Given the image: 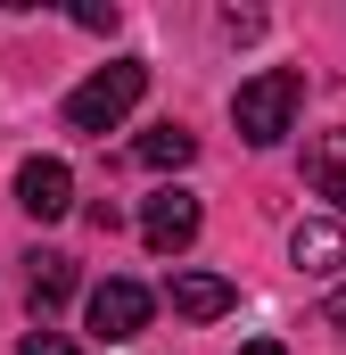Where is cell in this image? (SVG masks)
Segmentation results:
<instances>
[{
    "label": "cell",
    "mask_w": 346,
    "mask_h": 355,
    "mask_svg": "<svg viewBox=\"0 0 346 355\" xmlns=\"http://www.w3.org/2000/svg\"><path fill=\"white\" fill-rule=\"evenodd\" d=\"M149 174H181L190 157H198V132L190 124H157V132H140V149H132Z\"/></svg>",
    "instance_id": "30bf717a"
},
{
    "label": "cell",
    "mask_w": 346,
    "mask_h": 355,
    "mask_svg": "<svg viewBox=\"0 0 346 355\" xmlns=\"http://www.w3.org/2000/svg\"><path fill=\"white\" fill-rule=\"evenodd\" d=\"M289 265L313 272V281H330V272L346 265V223H330V215H305V223L289 232Z\"/></svg>",
    "instance_id": "8992f818"
},
{
    "label": "cell",
    "mask_w": 346,
    "mask_h": 355,
    "mask_svg": "<svg viewBox=\"0 0 346 355\" xmlns=\"http://www.w3.org/2000/svg\"><path fill=\"white\" fill-rule=\"evenodd\" d=\"M305 182H313V190L346 215V132H322V141L305 149Z\"/></svg>",
    "instance_id": "9c48e42d"
},
{
    "label": "cell",
    "mask_w": 346,
    "mask_h": 355,
    "mask_svg": "<svg viewBox=\"0 0 346 355\" xmlns=\"http://www.w3.org/2000/svg\"><path fill=\"white\" fill-rule=\"evenodd\" d=\"M25 265H33V272H25V297H33V314L50 322V314L75 297V257H50V248H33Z\"/></svg>",
    "instance_id": "ba28073f"
},
{
    "label": "cell",
    "mask_w": 346,
    "mask_h": 355,
    "mask_svg": "<svg viewBox=\"0 0 346 355\" xmlns=\"http://www.w3.org/2000/svg\"><path fill=\"white\" fill-rule=\"evenodd\" d=\"M17 207H25L33 223H58V215L75 207V174H66V157H25V166H17Z\"/></svg>",
    "instance_id": "5b68a950"
},
{
    "label": "cell",
    "mask_w": 346,
    "mask_h": 355,
    "mask_svg": "<svg viewBox=\"0 0 346 355\" xmlns=\"http://www.w3.org/2000/svg\"><path fill=\"white\" fill-rule=\"evenodd\" d=\"M322 331H338V339H346V281L330 289V306H322Z\"/></svg>",
    "instance_id": "5bb4252c"
},
{
    "label": "cell",
    "mask_w": 346,
    "mask_h": 355,
    "mask_svg": "<svg viewBox=\"0 0 346 355\" xmlns=\"http://www.w3.org/2000/svg\"><path fill=\"white\" fill-rule=\"evenodd\" d=\"M173 314H190V322H223L231 306H239V289L223 281V272H173Z\"/></svg>",
    "instance_id": "52a82bcc"
},
{
    "label": "cell",
    "mask_w": 346,
    "mask_h": 355,
    "mask_svg": "<svg viewBox=\"0 0 346 355\" xmlns=\"http://www.w3.org/2000/svg\"><path fill=\"white\" fill-rule=\"evenodd\" d=\"M297 107H305V75H297V67H264V75H248V83L231 91V124H239L248 149L289 141V132H297Z\"/></svg>",
    "instance_id": "6da1fadb"
},
{
    "label": "cell",
    "mask_w": 346,
    "mask_h": 355,
    "mask_svg": "<svg viewBox=\"0 0 346 355\" xmlns=\"http://www.w3.org/2000/svg\"><path fill=\"white\" fill-rule=\"evenodd\" d=\"M239 355H289V347H272V339H256V347H239Z\"/></svg>",
    "instance_id": "9a60e30c"
},
{
    "label": "cell",
    "mask_w": 346,
    "mask_h": 355,
    "mask_svg": "<svg viewBox=\"0 0 346 355\" xmlns=\"http://www.w3.org/2000/svg\"><path fill=\"white\" fill-rule=\"evenodd\" d=\"M75 25H91V33H116V0H107V8H99V0H83V8H75Z\"/></svg>",
    "instance_id": "4fadbf2b"
},
{
    "label": "cell",
    "mask_w": 346,
    "mask_h": 355,
    "mask_svg": "<svg viewBox=\"0 0 346 355\" xmlns=\"http://www.w3.org/2000/svg\"><path fill=\"white\" fill-rule=\"evenodd\" d=\"M223 33H231V42H256L264 17H256V8H223Z\"/></svg>",
    "instance_id": "7c38bea8"
},
{
    "label": "cell",
    "mask_w": 346,
    "mask_h": 355,
    "mask_svg": "<svg viewBox=\"0 0 346 355\" xmlns=\"http://www.w3.org/2000/svg\"><path fill=\"white\" fill-rule=\"evenodd\" d=\"M17 355H75V339H58V331H25Z\"/></svg>",
    "instance_id": "8fae6325"
},
{
    "label": "cell",
    "mask_w": 346,
    "mask_h": 355,
    "mask_svg": "<svg viewBox=\"0 0 346 355\" xmlns=\"http://www.w3.org/2000/svg\"><path fill=\"white\" fill-rule=\"evenodd\" d=\"M198 223H206V215H198V198H190V190H173V182L140 207V240H149L157 257H181V248L198 240Z\"/></svg>",
    "instance_id": "277c9868"
},
{
    "label": "cell",
    "mask_w": 346,
    "mask_h": 355,
    "mask_svg": "<svg viewBox=\"0 0 346 355\" xmlns=\"http://www.w3.org/2000/svg\"><path fill=\"white\" fill-rule=\"evenodd\" d=\"M140 91H149V67H140V58H107L99 75H83V83L66 91V132L107 141V132L140 107Z\"/></svg>",
    "instance_id": "7a4b0ae2"
},
{
    "label": "cell",
    "mask_w": 346,
    "mask_h": 355,
    "mask_svg": "<svg viewBox=\"0 0 346 355\" xmlns=\"http://www.w3.org/2000/svg\"><path fill=\"white\" fill-rule=\"evenodd\" d=\"M91 331H99V339H140V331H149V314H157V297H149V289H140V281H124V272H107V281H99V289H91Z\"/></svg>",
    "instance_id": "3957f363"
}]
</instances>
